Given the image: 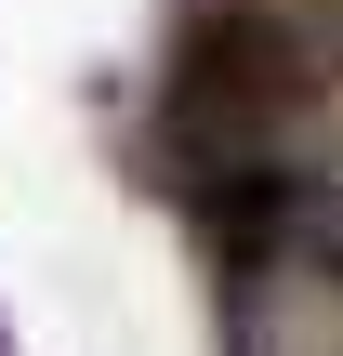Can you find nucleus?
<instances>
[{
  "instance_id": "obj_1",
  "label": "nucleus",
  "mask_w": 343,
  "mask_h": 356,
  "mask_svg": "<svg viewBox=\"0 0 343 356\" xmlns=\"http://www.w3.org/2000/svg\"><path fill=\"white\" fill-rule=\"evenodd\" d=\"M238 356H343V251L278 238L238 277Z\"/></svg>"
}]
</instances>
